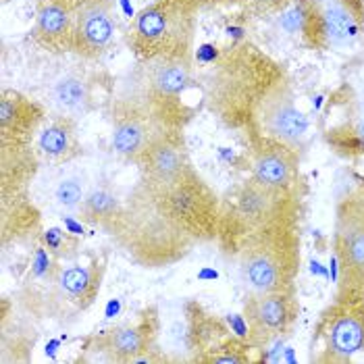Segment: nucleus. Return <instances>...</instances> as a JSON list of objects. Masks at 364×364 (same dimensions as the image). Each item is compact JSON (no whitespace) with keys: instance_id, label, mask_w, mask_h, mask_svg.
Segmentation results:
<instances>
[{"instance_id":"obj_13","label":"nucleus","mask_w":364,"mask_h":364,"mask_svg":"<svg viewBox=\"0 0 364 364\" xmlns=\"http://www.w3.org/2000/svg\"><path fill=\"white\" fill-rule=\"evenodd\" d=\"M252 177L281 190H294L298 179V148L277 140H254Z\"/></svg>"},{"instance_id":"obj_26","label":"nucleus","mask_w":364,"mask_h":364,"mask_svg":"<svg viewBox=\"0 0 364 364\" xmlns=\"http://www.w3.org/2000/svg\"><path fill=\"white\" fill-rule=\"evenodd\" d=\"M217 58V50L213 48V46H202L200 50H198V60L200 63H210V60H215Z\"/></svg>"},{"instance_id":"obj_30","label":"nucleus","mask_w":364,"mask_h":364,"mask_svg":"<svg viewBox=\"0 0 364 364\" xmlns=\"http://www.w3.org/2000/svg\"><path fill=\"white\" fill-rule=\"evenodd\" d=\"M310 271H312V275H323V277H329V273H327V269H323L316 260H312V264H310Z\"/></svg>"},{"instance_id":"obj_20","label":"nucleus","mask_w":364,"mask_h":364,"mask_svg":"<svg viewBox=\"0 0 364 364\" xmlns=\"http://www.w3.org/2000/svg\"><path fill=\"white\" fill-rule=\"evenodd\" d=\"M329 144L346 154H363L364 152V117L348 121L337 129H329L327 134Z\"/></svg>"},{"instance_id":"obj_10","label":"nucleus","mask_w":364,"mask_h":364,"mask_svg":"<svg viewBox=\"0 0 364 364\" xmlns=\"http://www.w3.org/2000/svg\"><path fill=\"white\" fill-rule=\"evenodd\" d=\"M114 2L117 0H77L73 53L84 58L105 55L117 28Z\"/></svg>"},{"instance_id":"obj_17","label":"nucleus","mask_w":364,"mask_h":364,"mask_svg":"<svg viewBox=\"0 0 364 364\" xmlns=\"http://www.w3.org/2000/svg\"><path fill=\"white\" fill-rule=\"evenodd\" d=\"M50 100L56 107V111L65 117L84 114V112H87L90 102H92L90 82L77 73L60 75L50 87Z\"/></svg>"},{"instance_id":"obj_8","label":"nucleus","mask_w":364,"mask_h":364,"mask_svg":"<svg viewBox=\"0 0 364 364\" xmlns=\"http://www.w3.org/2000/svg\"><path fill=\"white\" fill-rule=\"evenodd\" d=\"M248 339L254 348H267L294 323L298 310L289 291L252 294L246 302Z\"/></svg>"},{"instance_id":"obj_6","label":"nucleus","mask_w":364,"mask_h":364,"mask_svg":"<svg viewBox=\"0 0 364 364\" xmlns=\"http://www.w3.org/2000/svg\"><path fill=\"white\" fill-rule=\"evenodd\" d=\"M225 217L231 221V227L225 233H231L233 237L271 225H296L298 200L294 190L271 188L252 177L240 188L235 204Z\"/></svg>"},{"instance_id":"obj_19","label":"nucleus","mask_w":364,"mask_h":364,"mask_svg":"<svg viewBox=\"0 0 364 364\" xmlns=\"http://www.w3.org/2000/svg\"><path fill=\"white\" fill-rule=\"evenodd\" d=\"M80 210L85 217V221L109 229L121 213V204L112 192L105 190V188H98V190H92L85 194L84 204Z\"/></svg>"},{"instance_id":"obj_18","label":"nucleus","mask_w":364,"mask_h":364,"mask_svg":"<svg viewBox=\"0 0 364 364\" xmlns=\"http://www.w3.org/2000/svg\"><path fill=\"white\" fill-rule=\"evenodd\" d=\"M100 275L96 269H87V267H67L60 269L56 273V287L58 291L69 298V302H80V306L85 309L87 304L94 302L98 287H100Z\"/></svg>"},{"instance_id":"obj_11","label":"nucleus","mask_w":364,"mask_h":364,"mask_svg":"<svg viewBox=\"0 0 364 364\" xmlns=\"http://www.w3.org/2000/svg\"><path fill=\"white\" fill-rule=\"evenodd\" d=\"M77 0H38L31 38L48 53H69L75 40Z\"/></svg>"},{"instance_id":"obj_12","label":"nucleus","mask_w":364,"mask_h":364,"mask_svg":"<svg viewBox=\"0 0 364 364\" xmlns=\"http://www.w3.org/2000/svg\"><path fill=\"white\" fill-rule=\"evenodd\" d=\"M44 111L15 90H4L0 98V134L2 150L26 148L38 129Z\"/></svg>"},{"instance_id":"obj_25","label":"nucleus","mask_w":364,"mask_h":364,"mask_svg":"<svg viewBox=\"0 0 364 364\" xmlns=\"http://www.w3.org/2000/svg\"><path fill=\"white\" fill-rule=\"evenodd\" d=\"M227 323H229V327H231V333H235L240 339H246V337H248V325H246L244 316L231 314V316H227Z\"/></svg>"},{"instance_id":"obj_21","label":"nucleus","mask_w":364,"mask_h":364,"mask_svg":"<svg viewBox=\"0 0 364 364\" xmlns=\"http://www.w3.org/2000/svg\"><path fill=\"white\" fill-rule=\"evenodd\" d=\"M85 200V183L82 177L69 175L55 186V202L63 210H80Z\"/></svg>"},{"instance_id":"obj_9","label":"nucleus","mask_w":364,"mask_h":364,"mask_svg":"<svg viewBox=\"0 0 364 364\" xmlns=\"http://www.w3.org/2000/svg\"><path fill=\"white\" fill-rule=\"evenodd\" d=\"M165 136V125L132 98V105H123V109L114 114L112 127V150L129 161H138L146 150Z\"/></svg>"},{"instance_id":"obj_24","label":"nucleus","mask_w":364,"mask_h":364,"mask_svg":"<svg viewBox=\"0 0 364 364\" xmlns=\"http://www.w3.org/2000/svg\"><path fill=\"white\" fill-rule=\"evenodd\" d=\"M65 233H67V231H65ZM65 233H63L60 229H56V227L55 229H48V231L44 233V242H46V246H48L53 252H58V250L63 248V242H65V237H67Z\"/></svg>"},{"instance_id":"obj_29","label":"nucleus","mask_w":364,"mask_h":364,"mask_svg":"<svg viewBox=\"0 0 364 364\" xmlns=\"http://www.w3.org/2000/svg\"><path fill=\"white\" fill-rule=\"evenodd\" d=\"M198 279H219V273L213 271V269H202L198 273Z\"/></svg>"},{"instance_id":"obj_7","label":"nucleus","mask_w":364,"mask_h":364,"mask_svg":"<svg viewBox=\"0 0 364 364\" xmlns=\"http://www.w3.org/2000/svg\"><path fill=\"white\" fill-rule=\"evenodd\" d=\"M333 256L339 267V287L364 294V196L341 200L337 208Z\"/></svg>"},{"instance_id":"obj_16","label":"nucleus","mask_w":364,"mask_h":364,"mask_svg":"<svg viewBox=\"0 0 364 364\" xmlns=\"http://www.w3.org/2000/svg\"><path fill=\"white\" fill-rule=\"evenodd\" d=\"M40 150L56 163H67L80 154V144L75 138V127L69 117L55 119L38 136Z\"/></svg>"},{"instance_id":"obj_1","label":"nucleus","mask_w":364,"mask_h":364,"mask_svg":"<svg viewBox=\"0 0 364 364\" xmlns=\"http://www.w3.org/2000/svg\"><path fill=\"white\" fill-rule=\"evenodd\" d=\"M223 60L217 109L231 125H244L254 140H277L298 148L309 132L285 71L254 46H235Z\"/></svg>"},{"instance_id":"obj_15","label":"nucleus","mask_w":364,"mask_h":364,"mask_svg":"<svg viewBox=\"0 0 364 364\" xmlns=\"http://www.w3.org/2000/svg\"><path fill=\"white\" fill-rule=\"evenodd\" d=\"M154 327L148 323V318H141L136 325H123L109 331L100 341L105 343V352L111 354L112 360H127L134 363V358L148 352V343L152 339Z\"/></svg>"},{"instance_id":"obj_3","label":"nucleus","mask_w":364,"mask_h":364,"mask_svg":"<svg viewBox=\"0 0 364 364\" xmlns=\"http://www.w3.org/2000/svg\"><path fill=\"white\" fill-rule=\"evenodd\" d=\"M198 0H154L141 9L129 31V46L141 60L190 58Z\"/></svg>"},{"instance_id":"obj_5","label":"nucleus","mask_w":364,"mask_h":364,"mask_svg":"<svg viewBox=\"0 0 364 364\" xmlns=\"http://www.w3.org/2000/svg\"><path fill=\"white\" fill-rule=\"evenodd\" d=\"M323 350L316 363H350L364 352V294L354 289L337 291L336 302L323 312L316 337Z\"/></svg>"},{"instance_id":"obj_28","label":"nucleus","mask_w":364,"mask_h":364,"mask_svg":"<svg viewBox=\"0 0 364 364\" xmlns=\"http://www.w3.org/2000/svg\"><path fill=\"white\" fill-rule=\"evenodd\" d=\"M119 310H121V302H119V300H111V302L107 304L105 316H107V318H112V316H117V314H119Z\"/></svg>"},{"instance_id":"obj_2","label":"nucleus","mask_w":364,"mask_h":364,"mask_svg":"<svg viewBox=\"0 0 364 364\" xmlns=\"http://www.w3.org/2000/svg\"><path fill=\"white\" fill-rule=\"evenodd\" d=\"M240 275L252 294L291 291L300 269L296 225H271L235 237Z\"/></svg>"},{"instance_id":"obj_14","label":"nucleus","mask_w":364,"mask_h":364,"mask_svg":"<svg viewBox=\"0 0 364 364\" xmlns=\"http://www.w3.org/2000/svg\"><path fill=\"white\" fill-rule=\"evenodd\" d=\"M140 163L144 167V175L159 181V183L175 181V179H179L192 171L188 154L183 150V144L177 138H173L171 134H165L163 138L154 141L146 150Z\"/></svg>"},{"instance_id":"obj_27","label":"nucleus","mask_w":364,"mask_h":364,"mask_svg":"<svg viewBox=\"0 0 364 364\" xmlns=\"http://www.w3.org/2000/svg\"><path fill=\"white\" fill-rule=\"evenodd\" d=\"M63 221H65V227H67L69 233H73V235H82L84 233V227L77 223V221H73L71 217H63Z\"/></svg>"},{"instance_id":"obj_22","label":"nucleus","mask_w":364,"mask_h":364,"mask_svg":"<svg viewBox=\"0 0 364 364\" xmlns=\"http://www.w3.org/2000/svg\"><path fill=\"white\" fill-rule=\"evenodd\" d=\"M31 267H33V275L36 277H42V275H46L48 271H50V258H48V254L44 248H38L36 250V256H33V262H31Z\"/></svg>"},{"instance_id":"obj_32","label":"nucleus","mask_w":364,"mask_h":364,"mask_svg":"<svg viewBox=\"0 0 364 364\" xmlns=\"http://www.w3.org/2000/svg\"><path fill=\"white\" fill-rule=\"evenodd\" d=\"M283 352H285V358H287L289 363H294V360H296V358H294V350H291V348H285Z\"/></svg>"},{"instance_id":"obj_31","label":"nucleus","mask_w":364,"mask_h":364,"mask_svg":"<svg viewBox=\"0 0 364 364\" xmlns=\"http://www.w3.org/2000/svg\"><path fill=\"white\" fill-rule=\"evenodd\" d=\"M56 348H58V341H56V339H53V341H48V346H46V354H48L50 358H55Z\"/></svg>"},{"instance_id":"obj_4","label":"nucleus","mask_w":364,"mask_h":364,"mask_svg":"<svg viewBox=\"0 0 364 364\" xmlns=\"http://www.w3.org/2000/svg\"><path fill=\"white\" fill-rule=\"evenodd\" d=\"M294 9L310 48H346L364 33V0H296Z\"/></svg>"},{"instance_id":"obj_23","label":"nucleus","mask_w":364,"mask_h":364,"mask_svg":"<svg viewBox=\"0 0 364 364\" xmlns=\"http://www.w3.org/2000/svg\"><path fill=\"white\" fill-rule=\"evenodd\" d=\"M252 4L258 13H277L287 6V0H252Z\"/></svg>"},{"instance_id":"obj_33","label":"nucleus","mask_w":364,"mask_h":364,"mask_svg":"<svg viewBox=\"0 0 364 364\" xmlns=\"http://www.w3.org/2000/svg\"><path fill=\"white\" fill-rule=\"evenodd\" d=\"M363 109H364V100H363Z\"/></svg>"}]
</instances>
